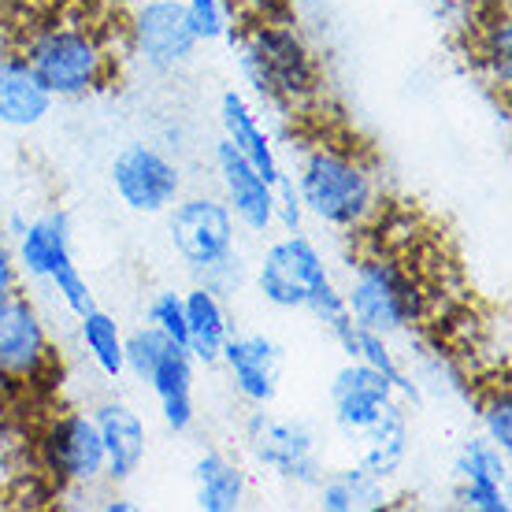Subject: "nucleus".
Returning <instances> with one entry per match:
<instances>
[{"label": "nucleus", "mask_w": 512, "mask_h": 512, "mask_svg": "<svg viewBox=\"0 0 512 512\" xmlns=\"http://www.w3.org/2000/svg\"><path fill=\"white\" fill-rule=\"evenodd\" d=\"M167 231H171V245L175 253L190 264L197 275H205V286L216 290L219 271H227L238 264L234 253V223L231 208L208 197V193H193V197H179L167 208Z\"/></svg>", "instance_id": "6"}, {"label": "nucleus", "mask_w": 512, "mask_h": 512, "mask_svg": "<svg viewBox=\"0 0 512 512\" xmlns=\"http://www.w3.org/2000/svg\"><path fill=\"white\" fill-rule=\"evenodd\" d=\"M245 446L256 457V464H264L282 483L316 487L323 479L320 438L301 420H286V416L256 409L245 420Z\"/></svg>", "instance_id": "9"}, {"label": "nucleus", "mask_w": 512, "mask_h": 512, "mask_svg": "<svg viewBox=\"0 0 512 512\" xmlns=\"http://www.w3.org/2000/svg\"><path fill=\"white\" fill-rule=\"evenodd\" d=\"M193 483H197V509L205 512H238L249 494L242 464L231 461L227 453L208 449L193 464Z\"/></svg>", "instance_id": "23"}, {"label": "nucleus", "mask_w": 512, "mask_h": 512, "mask_svg": "<svg viewBox=\"0 0 512 512\" xmlns=\"http://www.w3.org/2000/svg\"><path fill=\"white\" fill-rule=\"evenodd\" d=\"M294 190L308 216L346 234L364 231L383 205L372 164L342 145H312L301 156Z\"/></svg>", "instance_id": "2"}, {"label": "nucleus", "mask_w": 512, "mask_h": 512, "mask_svg": "<svg viewBox=\"0 0 512 512\" xmlns=\"http://www.w3.org/2000/svg\"><path fill=\"white\" fill-rule=\"evenodd\" d=\"M457 501L472 512H509V453L487 438H468L453 461Z\"/></svg>", "instance_id": "15"}, {"label": "nucleus", "mask_w": 512, "mask_h": 512, "mask_svg": "<svg viewBox=\"0 0 512 512\" xmlns=\"http://www.w3.org/2000/svg\"><path fill=\"white\" fill-rule=\"evenodd\" d=\"M130 41L145 67L160 75L186 67L201 45L182 0H145L130 19Z\"/></svg>", "instance_id": "11"}, {"label": "nucleus", "mask_w": 512, "mask_h": 512, "mask_svg": "<svg viewBox=\"0 0 512 512\" xmlns=\"http://www.w3.org/2000/svg\"><path fill=\"white\" fill-rule=\"evenodd\" d=\"M219 123H223V138L231 141L234 149H238L271 186H279V182L286 179L279 164V153H275V145H271V138H268V130L256 119L253 104L245 101L238 90H227L219 97Z\"/></svg>", "instance_id": "19"}, {"label": "nucleus", "mask_w": 512, "mask_h": 512, "mask_svg": "<svg viewBox=\"0 0 512 512\" xmlns=\"http://www.w3.org/2000/svg\"><path fill=\"white\" fill-rule=\"evenodd\" d=\"M472 60L487 75L494 90L509 93L512 86V23L505 8H494L487 19L472 26Z\"/></svg>", "instance_id": "24"}, {"label": "nucleus", "mask_w": 512, "mask_h": 512, "mask_svg": "<svg viewBox=\"0 0 512 512\" xmlns=\"http://www.w3.org/2000/svg\"><path fill=\"white\" fill-rule=\"evenodd\" d=\"M15 260L19 271L30 279L52 282V290L60 294L75 316L93 308V290L86 275L78 271L75 253H71V227H67L64 212H49L41 219H30L19 227V242H15Z\"/></svg>", "instance_id": "7"}, {"label": "nucleus", "mask_w": 512, "mask_h": 512, "mask_svg": "<svg viewBox=\"0 0 512 512\" xmlns=\"http://www.w3.org/2000/svg\"><path fill=\"white\" fill-rule=\"evenodd\" d=\"M23 60L34 67L52 101H82L112 86L116 60L97 30L82 23H56L26 41Z\"/></svg>", "instance_id": "4"}, {"label": "nucleus", "mask_w": 512, "mask_h": 512, "mask_svg": "<svg viewBox=\"0 0 512 512\" xmlns=\"http://www.w3.org/2000/svg\"><path fill=\"white\" fill-rule=\"evenodd\" d=\"M12 294H23V271H19L15 249L8 245L4 231H0V301H8Z\"/></svg>", "instance_id": "32"}, {"label": "nucleus", "mask_w": 512, "mask_h": 512, "mask_svg": "<svg viewBox=\"0 0 512 512\" xmlns=\"http://www.w3.org/2000/svg\"><path fill=\"white\" fill-rule=\"evenodd\" d=\"M149 327H156L167 342L186 346V301H182V294H175V290L156 294L149 305Z\"/></svg>", "instance_id": "30"}, {"label": "nucleus", "mask_w": 512, "mask_h": 512, "mask_svg": "<svg viewBox=\"0 0 512 512\" xmlns=\"http://www.w3.org/2000/svg\"><path fill=\"white\" fill-rule=\"evenodd\" d=\"M164 346H167V338L156 331V327H138V331H130L127 338H123V364H127V372L145 383V375L153 372V364Z\"/></svg>", "instance_id": "29"}, {"label": "nucleus", "mask_w": 512, "mask_h": 512, "mask_svg": "<svg viewBox=\"0 0 512 512\" xmlns=\"http://www.w3.org/2000/svg\"><path fill=\"white\" fill-rule=\"evenodd\" d=\"M349 316L368 331L394 338L423 316V286L397 256L368 253L353 264L346 294Z\"/></svg>", "instance_id": "5"}, {"label": "nucleus", "mask_w": 512, "mask_h": 512, "mask_svg": "<svg viewBox=\"0 0 512 512\" xmlns=\"http://www.w3.org/2000/svg\"><path fill=\"white\" fill-rule=\"evenodd\" d=\"M479 420H483V438L501 453H512V397L509 386H490V394L479 401Z\"/></svg>", "instance_id": "28"}, {"label": "nucleus", "mask_w": 512, "mask_h": 512, "mask_svg": "<svg viewBox=\"0 0 512 512\" xmlns=\"http://www.w3.org/2000/svg\"><path fill=\"white\" fill-rule=\"evenodd\" d=\"M238 49H242V71L249 78V86L275 108L297 112L320 97V64H316V52L301 38L297 26L260 19L245 30Z\"/></svg>", "instance_id": "3"}, {"label": "nucleus", "mask_w": 512, "mask_h": 512, "mask_svg": "<svg viewBox=\"0 0 512 512\" xmlns=\"http://www.w3.org/2000/svg\"><path fill=\"white\" fill-rule=\"evenodd\" d=\"M182 4H186V15H190L197 41H219L227 34V8H223V0H182Z\"/></svg>", "instance_id": "31"}, {"label": "nucleus", "mask_w": 512, "mask_h": 512, "mask_svg": "<svg viewBox=\"0 0 512 512\" xmlns=\"http://www.w3.org/2000/svg\"><path fill=\"white\" fill-rule=\"evenodd\" d=\"M256 290L268 305L286 308V312L297 308V312L316 316L331 331L338 346L346 353L353 349L357 320L349 316L346 297L334 286L323 253L301 231L286 234V238H279V242H271L264 249L260 268H256Z\"/></svg>", "instance_id": "1"}, {"label": "nucleus", "mask_w": 512, "mask_h": 512, "mask_svg": "<svg viewBox=\"0 0 512 512\" xmlns=\"http://www.w3.org/2000/svg\"><path fill=\"white\" fill-rule=\"evenodd\" d=\"M101 509H108V512H130L134 505H130V501H123V498H108Z\"/></svg>", "instance_id": "33"}, {"label": "nucleus", "mask_w": 512, "mask_h": 512, "mask_svg": "<svg viewBox=\"0 0 512 512\" xmlns=\"http://www.w3.org/2000/svg\"><path fill=\"white\" fill-rule=\"evenodd\" d=\"M97 435H101L104 449V479L112 483H127L145 461V423L130 405L123 401H104L101 409L93 412Z\"/></svg>", "instance_id": "18"}, {"label": "nucleus", "mask_w": 512, "mask_h": 512, "mask_svg": "<svg viewBox=\"0 0 512 512\" xmlns=\"http://www.w3.org/2000/svg\"><path fill=\"white\" fill-rule=\"evenodd\" d=\"M45 472L64 487H97L104 479V449L93 416L67 412L45 427L38 442Z\"/></svg>", "instance_id": "12"}, {"label": "nucleus", "mask_w": 512, "mask_h": 512, "mask_svg": "<svg viewBox=\"0 0 512 512\" xmlns=\"http://www.w3.org/2000/svg\"><path fill=\"white\" fill-rule=\"evenodd\" d=\"M316 498L320 509L327 512H364L383 509L386 505V479L364 472V468H346V472L323 475L316 483Z\"/></svg>", "instance_id": "25"}, {"label": "nucleus", "mask_w": 512, "mask_h": 512, "mask_svg": "<svg viewBox=\"0 0 512 512\" xmlns=\"http://www.w3.org/2000/svg\"><path fill=\"white\" fill-rule=\"evenodd\" d=\"M364 449H360V468L364 472L379 475V479H390V475L401 472V464L409 457L412 446V431H409V409L401 401H390L386 412L364 431Z\"/></svg>", "instance_id": "22"}, {"label": "nucleus", "mask_w": 512, "mask_h": 512, "mask_svg": "<svg viewBox=\"0 0 512 512\" xmlns=\"http://www.w3.org/2000/svg\"><path fill=\"white\" fill-rule=\"evenodd\" d=\"M346 357L349 360H364L368 368L383 372L386 379H390V386L397 390V397H401V401L420 405V390H416V383L405 375V368L397 364L394 349H390V342H386L383 334H375V331H368V327H360V323H357V338H353V349H349Z\"/></svg>", "instance_id": "27"}, {"label": "nucleus", "mask_w": 512, "mask_h": 512, "mask_svg": "<svg viewBox=\"0 0 512 512\" xmlns=\"http://www.w3.org/2000/svg\"><path fill=\"white\" fill-rule=\"evenodd\" d=\"M78 334H82V346H86L93 364L101 368V375L123 379V372H127V364H123V338L127 334H123L116 316L93 305L90 312L78 316Z\"/></svg>", "instance_id": "26"}, {"label": "nucleus", "mask_w": 512, "mask_h": 512, "mask_svg": "<svg viewBox=\"0 0 512 512\" xmlns=\"http://www.w3.org/2000/svg\"><path fill=\"white\" fill-rule=\"evenodd\" d=\"M219 360L231 375L234 394L249 401L253 409H268L279 397L282 349L271 342L268 334H231Z\"/></svg>", "instance_id": "14"}, {"label": "nucleus", "mask_w": 512, "mask_h": 512, "mask_svg": "<svg viewBox=\"0 0 512 512\" xmlns=\"http://www.w3.org/2000/svg\"><path fill=\"white\" fill-rule=\"evenodd\" d=\"M186 301V349L193 360H205V364H219V353L231 338V316L219 301V290L197 282L193 290L182 294Z\"/></svg>", "instance_id": "21"}, {"label": "nucleus", "mask_w": 512, "mask_h": 512, "mask_svg": "<svg viewBox=\"0 0 512 512\" xmlns=\"http://www.w3.org/2000/svg\"><path fill=\"white\" fill-rule=\"evenodd\" d=\"M390 401H401L383 372L368 368L364 360H349L331 379V416L346 435H364Z\"/></svg>", "instance_id": "16"}, {"label": "nucleus", "mask_w": 512, "mask_h": 512, "mask_svg": "<svg viewBox=\"0 0 512 512\" xmlns=\"http://www.w3.org/2000/svg\"><path fill=\"white\" fill-rule=\"evenodd\" d=\"M216 171L223 182V205L231 208L234 223L249 234H268L275 227V186L227 138L216 145Z\"/></svg>", "instance_id": "13"}, {"label": "nucleus", "mask_w": 512, "mask_h": 512, "mask_svg": "<svg viewBox=\"0 0 512 512\" xmlns=\"http://www.w3.org/2000/svg\"><path fill=\"white\" fill-rule=\"evenodd\" d=\"M56 368H60V357L38 308L23 294L0 301V386L26 390V386L49 383Z\"/></svg>", "instance_id": "8"}, {"label": "nucleus", "mask_w": 512, "mask_h": 512, "mask_svg": "<svg viewBox=\"0 0 512 512\" xmlns=\"http://www.w3.org/2000/svg\"><path fill=\"white\" fill-rule=\"evenodd\" d=\"M112 190L130 212L160 216L182 197V171L156 145L130 141L112 160Z\"/></svg>", "instance_id": "10"}, {"label": "nucleus", "mask_w": 512, "mask_h": 512, "mask_svg": "<svg viewBox=\"0 0 512 512\" xmlns=\"http://www.w3.org/2000/svg\"><path fill=\"white\" fill-rule=\"evenodd\" d=\"M52 112V93L41 86L34 67L23 56L0 60V123L15 130H30L45 123Z\"/></svg>", "instance_id": "20"}, {"label": "nucleus", "mask_w": 512, "mask_h": 512, "mask_svg": "<svg viewBox=\"0 0 512 512\" xmlns=\"http://www.w3.org/2000/svg\"><path fill=\"white\" fill-rule=\"evenodd\" d=\"M145 383L153 390L156 405L164 423L175 435H186L197 420V401H193V357L190 349L179 342H167L156 357L153 372L145 375Z\"/></svg>", "instance_id": "17"}]
</instances>
